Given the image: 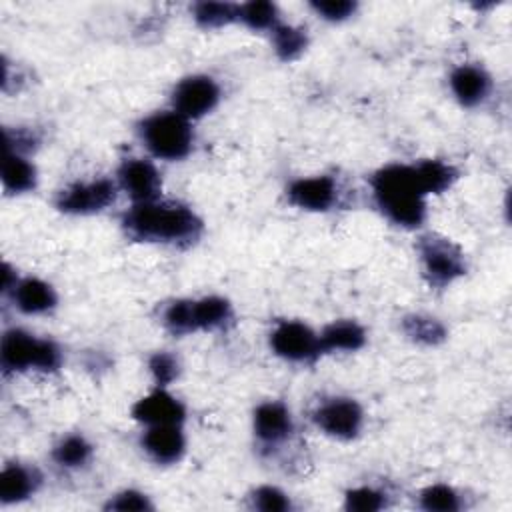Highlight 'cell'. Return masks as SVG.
Returning a JSON list of instances; mask_svg holds the SVG:
<instances>
[{
    "label": "cell",
    "mask_w": 512,
    "mask_h": 512,
    "mask_svg": "<svg viewBox=\"0 0 512 512\" xmlns=\"http://www.w3.org/2000/svg\"><path fill=\"white\" fill-rule=\"evenodd\" d=\"M122 230L136 242L192 246L204 232L202 218L182 202L152 200L132 204L124 212Z\"/></svg>",
    "instance_id": "1"
},
{
    "label": "cell",
    "mask_w": 512,
    "mask_h": 512,
    "mask_svg": "<svg viewBox=\"0 0 512 512\" xmlns=\"http://www.w3.org/2000/svg\"><path fill=\"white\" fill-rule=\"evenodd\" d=\"M376 208L400 228H418L426 220V188L416 164H386L370 176Z\"/></svg>",
    "instance_id": "2"
},
{
    "label": "cell",
    "mask_w": 512,
    "mask_h": 512,
    "mask_svg": "<svg viewBox=\"0 0 512 512\" xmlns=\"http://www.w3.org/2000/svg\"><path fill=\"white\" fill-rule=\"evenodd\" d=\"M138 134L154 158L168 162L186 158L194 144L192 122L174 110H162L142 118Z\"/></svg>",
    "instance_id": "3"
},
{
    "label": "cell",
    "mask_w": 512,
    "mask_h": 512,
    "mask_svg": "<svg viewBox=\"0 0 512 512\" xmlns=\"http://www.w3.org/2000/svg\"><path fill=\"white\" fill-rule=\"evenodd\" d=\"M0 364L10 372H54L62 364V350L50 338H38L22 328H10L2 336Z\"/></svg>",
    "instance_id": "4"
},
{
    "label": "cell",
    "mask_w": 512,
    "mask_h": 512,
    "mask_svg": "<svg viewBox=\"0 0 512 512\" xmlns=\"http://www.w3.org/2000/svg\"><path fill=\"white\" fill-rule=\"evenodd\" d=\"M422 276L432 288H446L466 274V258L458 244L440 234H424L416 244Z\"/></svg>",
    "instance_id": "5"
},
{
    "label": "cell",
    "mask_w": 512,
    "mask_h": 512,
    "mask_svg": "<svg viewBox=\"0 0 512 512\" xmlns=\"http://www.w3.org/2000/svg\"><path fill=\"white\" fill-rule=\"evenodd\" d=\"M312 422L314 426L342 442H350L360 436L362 426H364V410L354 398L346 396H332L322 400L314 412H312Z\"/></svg>",
    "instance_id": "6"
},
{
    "label": "cell",
    "mask_w": 512,
    "mask_h": 512,
    "mask_svg": "<svg viewBox=\"0 0 512 512\" xmlns=\"http://www.w3.org/2000/svg\"><path fill=\"white\" fill-rule=\"evenodd\" d=\"M270 350L294 364H310L322 356L318 334L300 320H280L268 336Z\"/></svg>",
    "instance_id": "7"
},
{
    "label": "cell",
    "mask_w": 512,
    "mask_h": 512,
    "mask_svg": "<svg viewBox=\"0 0 512 512\" xmlns=\"http://www.w3.org/2000/svg\"><path fill=\"white\" fill-rule=\"evenodd\" d=\"M116 194H118V184L110 178L74 182L58 194L56 208L72 216H90L114 204Z\"/></svg>",
    "instance_id": "8"
},
{
    "label": "cell",
    "mask_w": 512,
    "mask_h": 512,
    "mask_svg": "<svg viewBox=\"0 0 512 512\" xmlns=\"http://www.w3.org/2000/svg\"><path fill=\"white\" fill-rule=\"evenodd\" d=\"M220 96H222L220 86L212 76L192 74L182 78L172 88L170 100H172V110L192 122L210 114L218 106Z\"/></svg>",
    "instance_id": "9"
},
{
    "label": "cell",
    "mask_w": 512,
    "mask_h": 512,
    "mask_svg": "<svg viewBox=\"0 0 512 512\" xmlns=\"http://www.w3.org/2000/svg\"><path fill=\"white\" fill-rule=\"evenodd\" d=\"M118 188H122L134 204L160 198L162 178L156 164L148 158H126L118 168Z\"/></svg>",
    "instance_id": "10"
},
{
    "label": "cell",
    "mask_w": 512,
    "mask_h": 512,
    "mask_svg": "<svg viewBox=\"0 0 512 512\" xmlns=\"http://www.w3.org/2000/svg\"><path fill=\"white\" fill-rule=\"evenodd\" d=\"M252 430L262 448H278L294 432L290 408L280 400H266L256 406L252 416Z\"/></svg>",
    "instance_id": "11"
},
{
    "label": "cell",
    "mask_w": 512,
    "mask_h": 512,
    "mask_svg": "<svg viewBox=\"0 0 512 512\" xmlns=\"http://www.w3.org/2000/svg\"><path fill=\"white\" fill-rule=\"evenodd\" d=\"M286 198L292 206L308 212H326L338 200V182L330 174L296 178L286 188Z\"/></svg>",
    "instance_id": "12"
},
{
    "label": "cell",
    "mask_w": 512,
    "mask_h": 512,
    "mask_svg": "<svg viewBox=\"0 0 512 512\" xmlns=\"http://www.w3.org/2000/svg\"><path fill=\"white\" fill-rule=\"evenodd\" d=\"M140 448L156 464L168 466L180 462L186 452V436L182 432V424L146 426L140 436Z\"/></svg>",
    "instance_id": "13"
},
{
    "label": "cell",
    "mask_w": 512,
    "mask_h": 512,
    "mask_svg": "<svg viewBox=\"0 0 512 512\" xmlns=\"http://www.w3.org/2000/svg\"><path fill=\"white\" fill-rule=\"evenodd\" d=\"M130 414L134 420H138L144 426L182 424L184 416H186V408L166 388L156 386L150 394H146L134 402Z\"/></svg>",
    "instance_id": "14"
},
{
    "label": "cell",
    "mask_w": 512,
    "mask_h": 512,
    "mask_svg": "<svg viewBox=\"0 0 512 512\" xmlns=\"http://www.w3.org/2000/svg\"><path fill=\"white\" fill-rule=\"evenodd\" d=\"M452 96L464 108H476L484 104L492 92L490 74L478 64H460L450 72L448 78Z\"/></svg>",
    "instance_id": "15"
},
{
    "label": "cell",
    "mask_w": 512,
    "mask_h": 512,
    "mask_svg": "<svg viewBox=\"0 0 512 512\" xmlns=\"http://www.w3.org/2000/svg\"><path fill=\"white\" fill-rule=\"evenodd\" d=\"M42 486L38 468L22 462H8L0 472V502L4 506L20 504L32 498Z\"/></svg>",
    "instance_id": "16"
},
{
    "label": "cell",
    "mask_w": 512,
    "mask_h": 512,
    "mask_svg": "<svg viewBox=\"0 0 512 512\" xmlns=\"http://www.w3.org/2000/svg\"><path fill=\"white\" fill-rule=\"evenodd\" d=\"M14 306L28 316L34 314H46L50 310L56 308L58 296L54 292V288L34 276H26V278H18V282L12 286V290L8 292Z\"/></svg>",
    "instance_id": "17"
},
{
    "label": "cell",
    "mask_w": 512,
    "mask_h": 512,
    "mask_svg": "<svg viewBox=\"0 0 512 512\" xmlns=\"http://www.w3.org/2000/svg\"><path fill=\"white\" fill-rule=\"evenodd\" d=\"M322 354L356 352L366 344V330L356 320H334L318 334Z\"/></svg>",
    "instance_id": "18"
},
{
    "label": "cell",
    "mask_w": 512,
    "mask_h": 512,
    "mask_svg": "<svg viewBox=\"0 0 512 512\" xmlns=\"http://www.w3.org/2000/svg\"><path fill=\"white\" fill-rule=\"evenodd\" d=\"M38 172L26 154L4 152L2 160V186L8 194H24L36 188Z\"/></svg>",
    "instance_id": "19"
},
{
    "label": "cell",
    "mask_w": 512,
    "mask_h": 512,
    "mask_svg": "<svg viewBox=\"0 0 512 512\" xmlns=\"http://www.w3.org/2000/svg\"><path fill=\"white\" fill-rule=\"evenodd\" d=\"M194 328L196 332L226 330L234 322L232 304L222 296H204L194 300Z\"/></svg>",
    "instance_id": "20"
},
{
    "label": "cell",
    "mask_w": 512,
    "mask_h": 512,
    "mask_svg": "<svg viewBox=\"0 0 512 512\" xmlns=\"http://www.w3.org/2000/svg\"><path fill=\"white\" fill-rule=\"evenodd\" d=\"M94 456V446L82 434L62 436L52 448V460L64 470H80L90 464Z\"/></svg>",
    "instance_id": "21"
},
{
    "label": "cell",
    "mask_w": 512,
    "mask_h": 512,
    "mask_svg": "<svg viewBox=\"0 0 512 512\" xmlns=\"http://www.w3.org/2000/svg\"><path fill=\"white\" fill-rule=\"evenodd\" d=\"M402 330L404 334L416 342V344H424V346H436L440 342L446 340L448 332L446 326L426 314H410L402 320Z\"/></svg>",
    "instance_id": "22"
},
{
    "label": "cell",
    "mask_w": 512,
    "mask_h": 512,
    "mask_svg": "<svg viewBox=\"0 0 512 512\" xmlns=\"http://www.w3.org/2000/svg\"><path fill=\"white\" fill-rule=\"evenodd\" d=\"M414 164L418 168V174L422 178V184H424L428 196L448 190L458 178V170L450 162H444V160L430 158V160H420Z\"/></svg>",
    "instance_id": "23"
},
{
    "label": "cell",
    "mask_w": 512,
    "mask_h": 512,
    "mask_svg": "<svg viewBox=\"0 0 512 512\" xmlns=\"http://www.w3.org/2000/svg\"><path fill=\"white\" fill-rule=\"evenodd\" d=\"M418 506L428 512H456L464 506V500L450 484H430L420 490Z\"/></svg>",
    "instance_id": "24"
},
{
    "label": "cell",
    "mask_w": 512,
    "mask_h": 512,
    "mask_svg": "<svg viewBox=\"0 0 512 512\" xmlns=\"http://www.w3.org/2000/svg\"><path fill=\"white\" fill-rule=\"evenodd\" d=\"M270 38H272L274 52L278 54L280 60H294V58H298V56L306 50V46H308L306 30L296 28V26H290V24H278V26L270 32Z\"/></svg>",
    "instance_id": "25"
},
{
    "label": "cell",
    "mask_w": 512,
    "mask_h": 512,
    "mask_svg": "<svg viewBox=\"0 0 512 512\" xmlns=\"http://www.w3.org/2000/svg\"><path fill=\"white\" fill-rule=\"evenodd\" d=\"M238 20L248 26L250 30H268L272 32L280 22H278V10L272 2L264 0H254L246 4H238Z\"/></svg>",
    "instance_id": "26"
},
{
    "label": "cell",
    "mask_w": 512,
    "mask_h": 512,
    "mask_svg": "<svg viewBox=\"0 0 512 512\" xmlns=\"http://www.w3.org/2000/svg\"><path fill=\"white\" fill-rule=\"evenodd\" d=\"M194 20L202 28H220L238 20V4L230 2H198L192 8Z\"/></svg>",
    "instance_id": "27"
},
{
    "label": "cell",
    "mask_w": 512,
    "mask_h": 512,
    "mask_svg": "<svg viewBox=\"0 0 512 512\" xmlns=\"http://www.w3.org/2000/svg\"><path fill=\"white\" fill-rule=\"evenodd\" d=\"M194 300L180 298L170 302L162 312L164 328L174 336H186L196 332L194 328Z\"/></svg>",
    "instance_id": "28"
},
{
    "label": "cell",
    "mask_w": 512,
    "mask_h": 512,
    "mask_svg": "<svg viewBox=\"0 0 512 512\" xmlns=\"http://www.w3.org/2000/svg\"><path fill=\"white\" fill-rule=\"evenodd\" d=\"M388 506V494L374 486H354L344 494V510L376 512Z\"/></svg>",
    "instance_id": "29"
},
{
    "label": "cell",
    "mask_w": 512,
    "mask_h": 512,
    "mask_svg": "<svg viewBox=\"0 0 512 512\" xmlns=\"http://www.w3.org/2000/svg\"><path fill=\"white\" fill-rule=\"evenodd\" d=\"M248 506L262 512H288L292 510L290 496L272 484H260L248 494Z\"/></svg>",
    "instance_id": "30"
},
{
    "label": "cell",
    "mask_w": 512,
    "mask_h": 512,
    "mask_svg": "<svg viewBox=\"0 0 512 512\" xmlns=\"http://www.w3.org/2000/svg\"><path fill=\"white\" fill-rule=\"evenodd\" d=\"M148 372L156 386L166 388L168 384H172L178 378V372H180L178 358L170 352H154L148 358Z\"/></svg>",
    "instance_id": "31"
},
{
    "label": "cell",
    "mask_w": 512,
    "mask_h": 512,
    "mask_svg": "<svg viewBox=\"0 0 512 512\" xmlns=\"http://www.w3.org/2000/svg\"><path fill=\"white\" fill-rule=\"evenodd\" d=\"M104 510H118V512H146V510H154V504L150 500L148 494L136 490V488H124L116 494H112L106 504Z\"/></svg>",
    "instance_id": "32"
},
{
    "label": "cell",
    "mask_w": 512,
    "mask_h": 512,
    "mask_svg": "<svg viewBox=\"0 0 512 512\" xmlns=\"http://www.w3.org/2000/svg\"><path fill=\"white\" fill-rule=\"evenodd\" d=\"M310 8L328 22H342L350 18L356 10V2L350 0H316L310 4Z\"/></svg>",
    "instance_id": "33"
}]
</instances>
